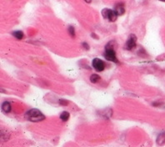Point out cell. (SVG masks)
I'll list each match as a JSON object with an SVG mask.
<instances>
[{
  "instance_id": "obj_15",
  "label": "cell",
  "mask_w": 165,
  "mask_h": 147,
  "mask_svg": "<svg viewBox=\"0 0 165 147\" xmlns=\"http://www.w3.org/2000/svg\"><path fill=\"white\" fill-rule=\"evenodd\" d=\"M84 1L86 3H90L92 2V0H84Z\"/></svg>"
},
{
  "instance_id": "obj_3",
  "label": "cell",
  "mask_w": 165,
  "mask_h": 147,
  "mask_svg": "<svg viewBox=\"0 0 165 147\" xmlns=\"http://www.w3.org/2000/svg\"><path fill=\"white\" fill-rule=\"evenodd\" d=\"M102 15L104 19H106L109 22H115L117 20V18L119 15L117 14L116 12L113 9H109V8H104L102 10Z\"/></svg>"
},
{
  "instance_id": "obj_9",
  "label": "cell",
  "mask_w": 165,
  "mask_h": 147,
  "mask_svg": "<svg viewBox=\"0 0 165 147\" xmlns=\"http://www.w3.org/2000/svg\"><path fill=\"white\" fill-rule=\"evenodd\" d=\"M100 79H101V78H100V76L98 74H92L91 77H90V81L93 84L99 82Z\"/></svg>"
},
{
  "instance_id": "obj_11",
  "label": "cell",
  "mask_w": 165,
  "mask_h": 147,
  "mask_svg": "<svg viewBox=\"0 0 165 147\" xmlns=\"http://www.w3.org/2000/svg\"><path fill=\"white\" fill-rule=\"evenodd\" d=\"M13 35L16 39H19V40H21V39L24 38V33H23L22 31H15V32L13 33Z\"/></svg>"
},
{
  "instance_id": "obj_2",
  "label": "cell",
  "mask_w": 165,
  "mask_h": 147,
  "mask_svg": "<svg viewBox=\"0 0 165 147\" xmlns=\"http://www.w3.org/2000/svg\"><path fill=\"white\" fill-rule=\"evenodd\" d=\"M104 57L105 59L109 60V61L114 62V63H118L119 62L116 57V52L113 49V47L109 46V44L106 45V48H105Z\"/></svg>"
},
{
  "instance_id": "obj_8",
  "label": "cell",
  "mask_w": 165,
  "mask_h": 147,
  "mask_svg": "<svg viewBox=\"0 0 165 147\" xmlns=\"http://www.w3.org/2000/svg\"><path fill=\"white\" fill-rule=\"evenodd\" d=\"M157 144L159 145H163L165 144V133H161L157 137Z\"/></svg>"
},
{
  "instance_id": "obj_5",
  "label": "cell",
  "mask_w": 165,
  "mask_h": 147,
  "mask_svg": "<svg viewBox=\"0 0 165 147\" xmlns=\"http://www.w3.org/2000/svg\"><path fill=\"white\" fill-rule=\"evenodd\" d=\"M136 41L137 38L134 35H132L131 36L129 37V39H128V41H127L126 49L128 50H131V49H134L136 47Z\"/></svg>"
},
{
  "instance_id": "obj_1",
  "label": "cell",
  "mask_w": 165,
  "mask_h": 147,
  "mask_svg": "<svg viewBox=\"0 0 165 147\" xmlns=\"http://www.w3.org/2000/svg\"><path fill=\"white\" fill-rule=\"evenodd\" d=\"M25 119L29 121H31V122H40L45 119V116L39 110L32 109L26 112Z\"/></svg>"
},
{
  "instance_id": "obj_13",
  "label": "cell",
  "mask_w": 165,
  "mask_h": 147,
  "mask_svg": "<svg viewBox=\"0 0 165 147\" xmlns=\"http://www.w3.org/2000/svg\"><path fill=\"white\" fill-rule=\"evenodd\" d=\"M59 104H60L61 106H67L68 104V102L66 100H60L59 101Z\"/></svg>"
},
{
  "instance_id": "obj_7",
  "label": "cell",
  "mask_w": 165,
  "mask_h": 147,
  "mask_svg": "<svg viewBox=\"0 0 165 147\" xmlns=\"http://www.w3.org/2000/svg\"><path fill=\"white\" fill-rule=\"evenodd\" d=\"M11 105H10L9 102H8V101H5L3 102L2 105V110L3 112L5 113H9L11 111Z\"/></svg>"
},
{
  "instance_id": "obj_4",
  "label": "cell",
  "mask_w": 165,
  "mask_h": 147,
  "mask_svg": "<svg viewBox=\"0 0 165 147\" xmlns=\"http://www.w3.org/2000/svg\"><path fill=\"white\" fill-rule=\"evenodd\" d=\"M92 65L93 67V69L95 70H97L98 72H102L105 68L104 63L103 62V60H101L100 59H98V58L93 59L92 62Z\"/></svg>"
},
{
  "instance_id": "obj_10",
  "label": "cell",
  "mask_w": 165,
  "mask_h": 147,
  "mask_svg": "<svg viewBox=\"0 0 165 147\" xmlns=\"http://www.w3.org/2000/svg\"><path fill=\"white\" fill-rule=\"evenodd\" d=\"M60 119L63 121H67L69 119V113L68 111H63V112H62L60 115Z\"/></svg>"
},
{
  "instance_id": "obj_16",
  "label": "cell",
  "mask_w": 165,
  "mask_h": 147,
  "mask_svg": "<svg viewBox=\"0 0 165 147\" xmlns=\"http://www.w3.org/2000/svg\"><path fill=\"white\" fill-rule=\"evenodd\" d=\"M159 1H161V2H165V0H159Z\"/></svg>"
},
{
  "instance_id": "obj_14",
  "label": "cell",
  "mask_w": 165,
  "mask_h": 147,
  "mask_svg": "<svg viewBox=\"0 0 165 147\" xmlns=\"http://www.w3.org/2000/svg\"><path fill=\"white\" fill-rule=\"evenodd\" d=\"M82 45H83V46H85L84 48H85V49H89V48H88V44H86V43H83V44H82Z\"/></svg>"
},
{
  "instance_id": "obj_6",
  "label": "cell",
  "mask_w": 165,
  "mask_h": 147,
  "mask_svg": "<svg viewBox=\"0 0 165 147\" xmlns=\"http://www.w3.org/2000/svg\"><path fill=\"white\" fill-rule=\"evenodd\" d=\"M114 11L116 12V14L118 15H123L125 12L124 9V4L123 3H119L114 6Z\"/></svg>"
},
{
  "instance_id": "obj_12",
  "label": "cell",
  "mask_w": 165,
  "mask_h": 147,
  "mask_svg": "<svg viewBox=\"0 0 165 147\" xmlns=\"http://www.w3.org/2000/svg\"><path fill=\"white\" fill-rule=\"evenodd\" d=\"M68 33H69V35L73 37V38L75 36V30H74V28L73 26H69L68 27Z\"/></svg>"
}]
</instances>
